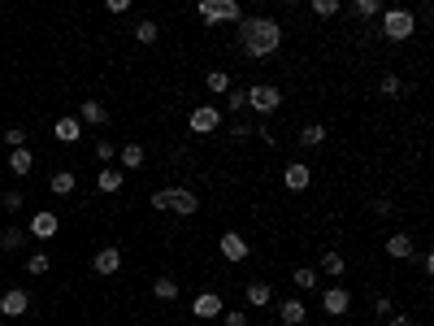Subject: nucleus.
Segmentation results:
<instances>
[{"mask_svg":"<svg viewBox=\"0 0 434 326\" xmlns=\"http://www.w3.org/2000/svg\"><path fill=\"white\" fill-rule=\"evenodd\" d=\"M0 326H5V318H0Z\"/></svg>","mask_w":434,"mask_h":326,"instance_id":"45","label":"nucleus"},{"mask_svg":"<svg viewBox=\"0 0 434 326\" xmlns=\"http://www.w3.org/2000/svg\"><path fill=\"white\" fill-rule=\"evenodd\" d=\"M243 9L239 0H200V22L204 27H222V22H239Z\"/></svg>","mask_w":434,"mask_h":326,"instance_id":"4","label":"nucleus"},{"mask_svg":"<svg viewBox=\"0 0 434 326\" xmlns=\"http://www.w3.org/2000/svg\"><path fill=\"white\" fill-rule=\"evenodd\" d=\"M79 122H83V127H105L109 109L100 105V100H83V105H79Z\"/></svg>","mask_w":434,"mask_h":326,"instance_id":"17","label":"nucleus"},{"mask_svg":"<svg viewBox=\"0 0 434 326\" xmlns=\"http://www.w3.org/2000/svg\"><path fill=\"white\" fill-rule=\"evenodd\" d=\"M300 144L304 148H321L326 144V127H321V122H309V127L300 131Z\"/></svg>","mask_w":434,"mask_h":326,"instance_id":"25","label":"nucleus"},{"mask_svg":"<svg viewBox=\"0 0 434 326\" xmlns=\"http://www.w3.org/2000/svg\"><path fill=\"white\" fill-rule=\"evenodd\" d=\"M352 9H356V18H378L387 9V0H352Z\"/></svg>","mask_w":434,"mask_h":326,"instance_id":"29","label":"nucleus"},{"mask_svg":"<svg viewBox=\"0 0 434 326\" xmlns=\"http://www.w3.org/2000/svg\"><path fill=\"white\" fill-rule=\"evenodd\" d=\"M283 183H287L291 192H304V187H309V183H313V170H309V165H304V161H291V165L283 170Z\"/></svg>","mask_w":434,"mask_h":326,"instance_id":"16","label":"nucleus"},{"mask_svg":"<svg viewBox=\"0 0 434 326\" xmlns=\"http://www.w3.org/2000/svg\"><path fill=\"white\" fill-rule=\"evenodd\" d=\"M235 44L243 57H274L283 48V22L274 18H239L235 22Z\"/></svg>","mask_w":434,"mask_h":326,"instance_id":"1","label":"nucleus"},{"mask_svg":"<svg viewBox=\"0 0 434 326\" xmlns=\"http://www.w3.org/2000/svg\"><path fill=\"white\" fill-rule=\"evenodd\" d=\"M191 313H196L200 322H209V318H217V313H222V296H217V291H200V296L191 300Z\"/></svg>","mask_w":434,"mask_h":326,"instance_id":"13","label":"nucleus"},{"mask_svg":"<svg viewBox=\"0 0 434 326\" xmlns=\"http://www.w3.org/2000/svg\"><path fill=\"white\" fill-rule=\"evenodd\" d=\"M374 313H378V318L395 313V300H391V296H378V300H374Z\"/></svg>","mask_w":434,"mask_h":326,"instance_id":"37","label":"nucleus"},{"mask_svg":"<svg viewBox=\"0 0 434 326\" xmlns=\"http://www.w3.org/2000/svg\"><path fill=\"white\" fill-rule=\"evenodd\" d=\"M243 296H248L252 309H269V305H274V287H269L265 279H252V283L243 287Z\"/></svg>","mask_w":434,"mask_h":326,"instance_id":"14","label":"nucleus"},{"mask_svg":"<svg viewBox=\"0 0 434 326\" xmlns=\"http://www.w3.org/2000/svg\"><path fill=\"white\" fill-rule=\"evenodd\" d=\"M113 157H117V148H113V139H96V161H105V165H109Z\"/></svg>","mask_w":434,"mask_h":326,"instance_id":"35","label":"nucleus"},{"mask_svg":"<svg viewBox=\"0 0 434 326\" xmlns=\"http://www.w3.org/2000/svg\"><path fill=\"white\" fill-rule=\"evenodd\" d=\"M226 105H231V113H243L248 109V87H231L226 92Z\"/></svg>","mask_w":434,"mask_h":326,"instance_id":"32","label":"nucleus"},{"mask_svg":"<svg viewBox=\"0 0 434 326\" xmlns=\"http://www.w3.org/2000/svg\"><path fill=\"white\" fill-rule=\"evenodd\" d=\"M309 5H313L317 18H335L339 13V0H309Z\"/></svg>","mask_w":434,"mask_h":326,"instance_id":"34","label":"nucleus"},{"mask_svg":"<svg viewBox=\"0 0 434 326\" xmlns=\"http://www.w3.org/2000/svg\"><path fill=\"white\" fill-rule=\"evenodd\" d=\"M278 105H283V92H278L274 83H257V87H248V109H252V113L269 118Z\"/></svg>","mask_w":434,"mask_h":326,"instance_id":"5","label":"nucleus"},{"mask_svg":"<svg viewBox=\"0 0 434 326\" xmlns=\"http://www.w3.org/2000/svg\"><path fill=\"white\" fill-rule=\"evenodd\" d=\"M404 92V83H400V74H382L378 79V96H387V100H395Z\"/></svg>","mask_w":434,"mask_h":326,"instance_id":"28","label":"nucleus"},{"mask_svg":"<svg viewBox=\"0 0 434 326\" xmlns=\"http://www.w3.org/2000/svg\"><path fill=\"white\" fill-rule=\"evenodd\" d=\"M152 209L178 213V218H196L200 213V196L191 187H161V192H152Z\"/></svg>","mask_w":434,"mask_h":326,"instance_id":"2","label":"nucleus"},{"mask_svg":"<svg viewBox=\"0 0 434 326\" xmlns=\"http://www.w3.org/2000/svg\"><path fill=\"white\" fill-rule=\"evenodd\" d=\"M5 144H13V148H22V144H27V131H22V127H13V131H5Z\"/></svg>","mask_w":434,"mask_h":326,"instance_id":"38","label":"nucleus"},{"mask_svg":"<svg viewBox=\"0 0 434 326\" xmlns=\"http://www.w3.org/2000/svg\"><path fill=\"white\" fill-rule=\"evenodd\" d=\"M278 318H283V326H304L309 305H304L300 296H287V300H278Z\"/></svg>","mask_w":434,"mask_h":326,"instance_id":"10","label":"nucleus"},{"mask_svg":"<svg viewBox=\"0 0 434 326\" xmlns=\"http://www.w3.org/2000/svg\"><path fill=\"white\" fill-rule=\"evenodd\" d=\"M48 187H53V196H70L74 187H79V179H74V170H57L53 179H48Z\"/></svg>","mask_w":434,"mask_h":326,"instance_id":"22","label":"nucleus"},{"mask_svg":"<svg viewBox=\"0 0 434 326\" xmlns=\"http://www.w3.org/2000/svg\"><path fill=\"white\" fill-rule=\"evenodd\" d=\"M317 274H330V279H343V274H347V261H343V253H339V248H326V253H321V265H317Z\"/></svg>","mask_w":434,"mask_h":326,"instance_id":"18","label":"nucleus"},{"mask_svg":"<svg viewBox=\"0 0 434 326\" xmlns=\"http://www.w3.org/2000/svg\"><path fill=\"white\" fill-rule=\"evenodd\" d=\"M204 87H209V92H222V96H226V92H231V79H226L222 70H209V74H204Z\"/></svg>","mask_w":434,"mask_h":326,"instance_id":"31","label":"nucleus"},{"mask_svg":"<svg viewBox=\"0 0 434 326\" xmlns=\"http://www.w3.org/2000/svg\"><path fill=\"white\" fill-rule=\"evenodd\" d=\"M283 5H300V0H283Z\"/></svg>","mask_w":434,"mask_h":326,"instance_id":"44","label":"nucleus"},{"mask_svg":"<svg viewBox=\"0 0 434 326\" xmlns=\"http://www.w3.org/2000/svg\"><path fill=\"white\" fill-rule=\"evenodd\" d=\"M152 296H157V300H165V305H170V300H178V279H170V274H161V279L152 283Z\"/></svg>","mask_w":434,"mask_h":326,"instance_id":"23","label":"nucleus"},{"mask_svg":"<svg viewBox=\"0 0 434 326\" xmlns=\"http://www.w3.org/2000/svg\"><path fill=\"white\" fill-rule=\"evenodd\" d=\"M387 257H395V261H413V257H417L413 235H387Z\"/></svg>","mask_w":434,"mask_h":326,"instance_id":"15","label":"nucleus"},{"mask_svg":"<svg viewBox=\"0 0 434 326\" xmlns=\"http://www.w3.org/2000/svg\"><path fill=\"white\" fill-rule=\"evenodd\" d=\"M387 326H413V318L408 313H387Z\"/></svg>","mask_w":434,"mask_h":326,"instance_id":"43","label":"nucleus"},{"mask_svg":"<svg viewBox=\"0 0 434 326\" xmlns=\"http://www.w3.org/2000/svg\"><path fill=\"white\" fill-rule=\"evenodd\" d=\"M117 157H122V165H126V170H139V165L148 161V153H143V144H126V148H122Z\"/></svg>","mask_w":434,"mask_h":326,"instance_id":"24","label":"nucleus"},{"mask_svg":"<svg viewBox=\"0 0 434 326\" xmlns=\"http://www.w3.org/2000/svg\"><path fill=\"white\" fill-rule=\"evenodd\" d=\"M53 135H57L61 144H79V139H83V122H79V118H57Z\"/></svg>","mask_w":434,"mask_h":326,"instance_id":"19","label":"nucleus"},{"mask_svg":"<svg viewBox=\"0 0 434 326\" xmlns=\"http://www.w3.org/2000/svg\"><path fill=\"white\" fill-rule=\"evenodd\" d=\"M27 274H48V257H44V253L27 257Z\"/></svg>","mask_w":434,"mask_h":326,"instance_id":"36","label":"nucleus"},{"mask_svg":"<svg viewBox=\"0 0 434 326\" xmlns=\"http://www.w3.org/2000/svg\"><path fill=\"white\" fill-rule=\"evenodd\" d=\"M217 248H222V257H226V261H235V265L252 257V244H248V239H243L239 231H226V235L217 239Z\"/></svg>","mask_w":434,"mask_h":326,"instance_id":"8","label":"nucleus"},{"mask_svg":"<svg viewBox=\"0 0 434 326\" xmlns=\"http://www.w3.org/2000/svg\"><path fill=\"white\" fill-rule=\"evenodd\" d=\"M226 326H248V313H243V309H231V313H226Z\"/></svg>","mask_w":434,"mask_h":326,"instance_id":"39","label":"nucleus"},{"mask_svg":"<svg viewBox=\"0 0 434 326\" xmlns=\"http://www.w3.org/2000/svg\"><path fill=\"white\" fill-rule=\"evenodd\" d=\"M231 135H235V139H248V135H257V127H248V122H235Z\"/></svg>","mask_w":434,"mask_h":326,"instance_id":"40","label":"nucleus"},{"mask_svg":"<svg viewBox=\"0 0 434 326\" xmlns=\"http://www.w3.org/2000/svg\"><path fill=\"white\" fill-rule=\"evenodd\" d=\"M91 270L100 274V279H109V274L122 270V248H100V253L91 257Z\"/></svg>","mask_w":434,"mask_h":326,"instance_id":"11","label":"nucleus"},{"mask_svg":"<svg viewBox=\"0 0 434 326\" xmlns=\"http://www.w3.org/2000/svg\"><path fill=\"white\" fill-rule=\"evenodd\" d=\"M0 205H5V209H9V213H18V209H22V205H27V196H22V192H18V187H9V192H5V196H0Z\"/></svg>","mask_w":434,"mask_h":326,"instance_id":"33","label":"nucleus"},{"mask_svg":"<svg viewBox=\"0 0 434 326\" xmlns=\"http://www.w3.org/2000/svg\"><path fill=\"white\" fill-rule=\"evenodd\" d=\"M321 309H326L330 318H347V309H352V296H347L343 287H330V291H321Z\"/></svg>","mask_w":434,"mask_h":326,"instance_id":"12","label":"nucleus"},{"mask_svg":"<svg viewBox=\"0 0 434 326\" xmlns=\"http://www.w3.org/2000/svg\"><path fill=\"white\" fill-rule=\"evenodd\" d=\"M374 213L387 218V213H395V205H391V200H374Z\"/></svg>","mask_w":434,"mask_h":326,"instance_id":"41","label":"nucleus"},{"mask_svg":"<svg viewBox=\"0 0 434 326\" xmlns=\"http://www.w3.org/2000/svg\"><path fill=\"white\" fill-rule=\"evenodd\" d=\"M157 35H161V31H157V22H152V18L135 22V39H139V44H157Z\"/></svg>","mask_w":434,"mask_h":326,"instance_id":"30","label":"nucleus"},{"mask_svg":"<svg viewBox=\"0 0 434 326\" xmlns=\"http://www.w3.org/2000/svg\"><path fill=\"white\" fill-rule=\"evenodd\" d=\"M57 231H61V218H57L53 209L31 213V227H27V235H31V239H57Z\"/></svg>","mask_w":434,"mask_h":326,"instance_id":"7","label":"nucleus"},{"mask_svg":"<svg viewBox=\"0 0 434 326\" xmlns=\"http://www.w3.org/2000/svg\"><path fill=\"white\" fill-rule=\"evenodd\" d=\"M291 283H295L300 291H317V270H309V265L291 270Z\"/></svg>","mask_w":434,"mask_h":326,"instance_id":"26","label":"nucleus"},{"mask_svg":"<svg viewBox=\"0 0 434 326\" xmlns=\"http://www.w3.org/2000/svg\"><path fill=\"white\" fill-rule=\"evenodd\" d=\"M105 9L109 13H126V9H131V0H105Z\"/></svg>","mask_w":434,"mask_h":326,"instance_id":"42","label":"nucleus"},{"mask_svg":"<svg viewBox=\"0 0 434 326\" xmlns=\"http://www.w3.org/2000/svg\"><path fill=\"white\" fill-rule=\"evenodd\" d=\"M122 179H126V174H122L117 165H100V174H96V187H100V192H117V187H122Z\"/></svg>","mask_w":434,"mask_h":326,"instance_id":"21","label":"nucleus"},{"mask_svg":"<svg viewBox=\"0 0 434 326\" xmlns=\"http://www.w3.org/2000/svg\"><path fill=\"white\" fill-rule=\"evenodd\" d=\"M22 239H27V231H22V227H5V231H0V248H5V253H18Z\"/></svg>","mask_w":434,"mask_h":326,"instance_id":"27","label":"nucleus"},{"mask_svg":"<svg viewBox=\"0 0 434 326\" xmlns=\"http://www.w3.org/2000/svg\"><path fill=\"white\" fill-rule=\"evenodd\" d=\"M187 127H191L196 135H213V131L222 127V109H217V105H196L191 118H187Z\"/></svg>","mask_w":434,"mask_h":326,"instance_id":"6","label":"nucleus"},{"mask_svg":"<svg viewBox=\"0 0 434 326\" xmlns=\"http://www.w3.org/2000/svg\"><path fill=\"white\" fill-rule=\"evenodd\" d=\"M31 305H35V300L22 291V287H9L5 296H0V318H27Z\"/></svg>","mask_w":434,"mask_h":326,"instance_id":"9","label":"nucleus"},{"mask_svg":"<svg viewBox=\"0 0 434 326\" xmlns=\"http://www.w3.org/2000/svg\"><path fill=\"white\" fill-rule=\"evenodd\" d=\"M378 18H382V35H387L391 44H408L417 35V18L408 9H382Z\"/></svg>","mask_w":434,"mask_h":326,"instance_id":"3","label":"nucleus"},{"mask_svg":"<svg viewBox=\"0 0 434 326\" xmlns=\"http://www.w3.org/2000/svg\"><path fill=\"white\" fill-rule=\"evenodd\" d=\"M31 165H35L31 148H27V144H22V148H13V157H9V170L18 174V179H27V174H31Z\"/></svg>","mask_w":434,"mask_h":326,"instance_id":"20","label":"nucleus"}]
</instances>
